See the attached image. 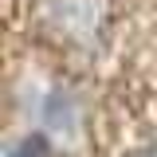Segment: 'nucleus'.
I'll return each instance as SVG.
<instances>
[{
    "label": "nucleus",
    "mask_w": 157,
    "mask_h": 157,
    "mask_svg": "<svg viewBox=\"0 0 157 157\" xmlns=\"http://www.w3.org/2000/svg\"><path fill=\"white\" fill-rule=\"evenodd\" d=\"M39 153H43V145H39L36 137H28V141H24V145H16L8 157H39Z\"/></svg>",
    "instance_id": "obj_1"
},
{
    "label": "nucleus",
    "mask_w": 157,
    "mask_h": 157,
    "mask_svg": "<svg viewBox=\"0 0 157 157\" xmlns=\"http://www.w3.org/2000/svg\"><path fill=\"white\" fill-rule=\"evenodd\" d=\"M137 157H157V149H145V153H137Z\"/></svg>",
    "instance_id": "obj_2"
}]
</instances>
